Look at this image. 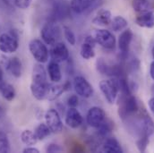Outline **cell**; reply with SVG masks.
Returning <instances> with one entry per match:
<instances>
[{
  "instance_id": "603a6c76",
  "label": "cell",
  "mask_w": 154,
  "mask_h": 153,
  "mask_svg": "<svg viewBox=\"0 0 154 153\" xmlns=\"http://www.w3.org/2000/svg\"><path fill=\"white\" fill-rule=\"evenodd\" d=\"M65 91L63 85L59 84H49L48 90V95H47V99L52 101L56 100L63 92Z\"/></svg>"
},
{
  "instance_id": "1f68e13d",
  "label": "cell",
  "mask_w": 154,
  "mask_h": 153,
  "mask_svg": "<svg viewBox=\"0 0 154 153\" xmlns=\"http://www.w3.org/2000/svg\"><path fill=\"white\" fill-rule=\"evenodd\" d=\"M148 143H149V137H147V136L139 137L138 140L136 141V146H137V149L139 150V151L144 152L146 151Z\"/></svg>"
},
{
  "instance_id": "cb8c5ba5",
  "label": "cell",
  "mask_w": 154,
  "mask_h": 153,
  "mask_svg": "<svg viewBox=\"0 0 154 153\" xmlns=\"http://www.w3.org/2000/svg\"><path fill=\"white\" fill-rule=\"evenodd\" d=\"M113 123L109 120L105 119L103 121V123L98 127L96 128L98 130V136L100 138H105L108 137L109 134L112 132L113 130Z\"/></svg>"
},
{
  "instance_id": "7402d4cb",
  "label": "cell",
  "mask_w": 154,
  "mask_h": 153,
  "mask_svg": "<svg viewBox=\"0 0 154 153\" xmlns=\"http://www.w3.org/2000/svg\"><path fill=\"white\" fill-rule=\"evenodd\" d=\"M0 93L3 98L7 101H12L15 98V90L14 86L8 82L3 81L0 84Z\"/></svg>"
},
{
  "instance_id": "277c9868",
  "label": "cell",
  "mask_w": 154,
  "mask_h": 153,
  "mask_svg": "<svg viewBox=\"0 0 154 153\" xmlns=\"http://www.w3.org/2000/svg\"><path fill=\"white\" fill-rule=\"evenodd\" d=\"M99 86L107 101L109 104H113L116 99L119 90L117 79L114 77V79L111 80H103L100 82Z\"/></svg>"
},
{
  "instance_id": "f1b7e54d",
  "label": "cell",
  "mask_w": 154,
  "mask_h": 153,
  "mask_svg": "<svg viewBox=\"0 0 154 153\" xmlns=\"http://www.w3.org/2000/svg\"><path fill=\"white\" fill-rule=\"evenodd\" d=\"M132 5L134 10L138 13L147 12L151 7V4L148 0H133Z\"/></svg>"
},
{
  "instance_id": "74e56055",
  "label": "cell",
  "mask_w": 154,
  "mask_h": 153,
  "mask_svg": "<svg viewBox=\"0 0 154 153\" xmlns=\"http://www.w3.org/2000/svg\"><path fill=\"white\" fill-rule=\"evenodd\" d=\"M149 107H150V109L152 110V112L154 114V97L149 100Z\"/></svg>"
},
{
  "instance_id": "d590c367",
  "label": "cell",
  "mask_w": 154,
  "mask_h": 153,
  "mask_svg": "<svg viewBox=\"0 0 154 153\" xmlns=\"http://www.w3.org/2000/svg\"><path fill=\"white\" fill-rule=\"evenodd\" d=\"M23 153H39V151L38 149L34 148V147H27L25 148L23 151Z\"/></svg>"
},
{
  "instance_id": "f546056e",
  "label": "cell",
  "mask_w": 154,
  "mask_h": 153,
  "mask_svg": "<svg viewBox=\"0 0 154 153\" xmlns=\"http://www.w3.org/2000/svg\"><path fill=\"white\" fill-rule=\"evenodd\" d=\"M10 151V142L5 133L0 131V153H8Z\"/></svg>"
},
{
  "instance_id": "d6986e66",
  "label": "cell",
  "mask_w": 154,
  "mask_h": 153,
  "mask_svg": "<svg viewBox=\"0 0 154 153\" xmlns=\"http://www.w3.org/2000/svg\"><path fill=\"white\" fill-rule=\"evenodd\" d=\"M102 151L108 153H122L123 149L116 138L109 137V138H107L105 142H103Z\"/></svg>"
},
{
  "instance_id": "8d00e7d4",
  "label": "cell",
  "mask_w": 154,
  "mask_h": 153,
  "mask_svg": "<svg viewBox=\"0 0 154 153\" xmlns=\"http://www.w3.org/2000/svg\"><path fill=\"white\" fill-rule=\"evenodd\" d=\"M150 75L152 77V79L154 81V61L152 62L151 66H150Z\"/></svg>"
},
{
  "instance_id": "d4e9b609",
  "label": "cell",
  "mask_w": 154,
  "mask_h": 153,
  "mask_svg": "<svg viewBox=\"0 0 154 153\" xmlns=\"http://www.w3.org/2000/svg\"><path fill=\"white\" fill-rule=\"evenodd\" d=\"M94 46L87 43V42H83L82 45L81 46V49H80V54L81 57L83 59L89 60L92 57H94L95 56V51H94Z\"/></svg>"
},
{
  "instance_id": "3957f363",
  "label": "cell",
  "mask_w": 154,
  "mask_h": 153,
  "mask_svg": "<svg viewBox=\"0 0 154 153\" xmlns=\"http://www.w3.org/2000/svg\"><path fill=\"white\" fill-rule=\"evenodd\" d=\"M29 50L33 58L38 63L44 64L48 62L49 57V52L45 43L42 42L40 39H32L29 43Z\"/></svg>"
},
{
  "instance_id": "4316f807",
  "label": "cell",
  "mask_w": 154,
  "mask_h": 153,
  "mask_svg": "<svg viewBox=\"0 0 154 153\" xmlns=\"http://www.w3.org/2000/svg\"><path fill=\"white\" fill-rule=\"evenodd\" d=\"M34 133H35V135H36V137H37L38 141H43L48 136L50 135L51 131H50V129L48 128V126L46 124L41 123L35 128Z\"/></svg>"
},
{
  "instance_id": "ac0fdd59",
  "label": "cell",
  "mask_w": 154,
  "mask_h": 153,
  "mask_svg": "<svg viewBox=\"0 0 154 153\" xmlns=\"http://www.w3.org/2000/svg\"><path fill=\"white\" fill-rule=\"evenodd\" d=\"M111 13L110 11L107 10V9H101L100 10L96 16L93 18L92 23L95 25H99V26H107L109 23H111Z\"/></svg>"
},
{
  "instance_id": "e0dca14e",
  "label": "cell",
  "mask_w": 154,
  "mask_h": 153,
  "mask_svg": "<svg viewBox=\"0 0 154 153\" xmlns=\"http://www.w3.org/2000/svg\"><path fill=\"white\" fill-rule=\"evenodd\" d=\"M135 22L140 27L152 29L154 27V13L150 11L142 13L136 17Z\"/></svg>"
},
{
  "instance_id": "4dcf8cb0",
  "label": "cell",
  "mask_w": 154,
  "mask_h": 153,
  "mask_svg": "<svg viewBox=\"0 0 154 153\" xmlns=\"http://www.w3.org/2000/svg\"><path fill=\"white\" fill-rule=\"evenodd\" d=\"M63 32H64V36H65V38L66 39V41L71 46H75L76 43V38H75L74 32L67 26H65L63 28Z\"/></svg>"
},
{
  "instance_id": "e575fe53",
  "label": "cell",
  "mask_w": 154,
  "mask_h": 153,
  "mask_svg": "<svg viewBox=\"0 0 154 153\" xmlns=\"http://www.w3.org/2000/svg\"><path fill=\"white\" fill-rule=\"evenodd\" d=\"M66 103H67V106L69 108H76L79 104V99H78L77 95H71L67 99Z\"/></svg>"
},
{
  "instance_id": "9a60e30c",
  "label": "cell",
  "mask_w": 154,
  "mask_h": 153,
  "mask_svg": "<svg viewBox=\"0 0 154 153\" xmlns=\"http://www.w3.org/2000/svg\"><path fill=\"white\" fill-rule=\"evenodd\" d=\"M95 3L96 0H71L70 7L74 13L80 14L92 7Z\"/></svg>"
},
{
  "instance_id": "60d3db41",
  "label": "cell",
  "mask_w": 154,
  "mask_h": 153,
  "mask_svg": "<svg viewBox=\"0 0 154 153\" xmlns=\"http://www.w3.org/2000/svg\"><path fill=\"white\" fill-rule=\"evenodd\" d=\"M152 57H153V58H154V46H153V47H152Z\"/></svg>"
},
{
  "instance_id": "52a82bcc",
  "label": "cell",
  "mask_w": 154,
  "mask_h": 153,
  "mask_svg": "<svg viewBox=\"0 0 154 153\" xmlns=\"http://www.w3.org/2000/svg\"><path fill=\"white\" fill-rule=\"evenodd\" d=\"M93 38L96 43L107 49H113L116 46L115 36L108 30L100 29L93 32Z\"/></svg>"
},
{
  "instance_id": "5bb4252c",
  "label": "cell",
  "mask_w": 154,
  "mask_h": 153,
  "mask_svg": "<svg viewBox=\"0 0 154 153\" xmlns=\"http://www.w3.org/2000/svg\"><path fill=\"white\" fill-rule=\"evenodd\" d=\"M133 32L130 29L125 30L119 36L118 38V47L122 54H127L129 51L130 44L133 40Z\"/></svg>"
},
{
  "instance_id": "836d02e7",
  "label": "cell",
  "mask_w": 154,
  "mask_h": 153,
  "mask_svg": "<svg viewBox=\"0 0 154 153\" xmlns=\"http://www.w3.org/2000/svg\"><path fill=\"white\" fill-rule=\"evenodd\" d=\"M62 151H63V149L58 144H57V143H50L46 148V151L49 153L61 152Z\"/></svg>"
},
{
  "instance_id": "9c48e42d",
  "label": "cell",
  "mask_w": 154,
  "mask_h": 153,
  "mask_svg": "<svg viewBox=\"0 0 154 153\" xmlns=\"http://www.w3.org/2000/svg\"><path fill=\"white\" fill-rule=\"evenodd\" d=\"M105 119H106V114L104 110L99 107L91 108L86 115V122L88 125L93 128H98Z\"/></svg>"
},
{
  "instance_id": "6da1fadb",
  "label": "cell",
  "mask_w": 154,
  "mask_h": 153,
  "mask_svg": "<svg viewBox=\"0 0 154 153\" xmlns=\"http://www.w3.org/2000/svg\"><path fill=\"white\" fill-rule=\"evenodd\" d=\"M139 110V104L134 96L132 94L121 95L118 103V115L123 121H125L126 119L136 115Z\"/></svg>"
},
{
  "instance_id": "8992f818",
  "label": "cell",
  "mask_w": 154,
  "mask_h": 153,
  "mask_svg": "<svg viewBox=\"0 0 154 153\" xmlns=\"http://www.w3.org/2000/svg\"><path fill=\"white\" fill-rule=\"evenodd\" d=\"M45 122L46 124L50 129L53 133H59L63 130V122L61 116L57 109H50L45 113Z\"/></svg>"
},
{
  "instance_id": "f35d334b",
  "label": "cell",
  "mask_w": 154,
  "mask_h": 153,
  "mask_svg": "<svg viewBox=\"0 0 154 153\" xmlns=\"http://www.w3.org/2000/svg\"><path fill=\"white\" fill-rule=\"evenodd\" d=\"M4 81H3V70H2V68L0 67V84L3 82Z\"/></svg>"
},
{
  "instance_id": "83f0119b",
  "label": "cell",
  "mask_w": 154,
  "mask_h": 153,
  "mask_svg": "<svg viewBox=\"0 0 154 153\" xmlns=\"http://www.w3.org/2000/svg\"><path fill=\"white\" fill-rule=\"evenodd\" d=\"M127 25V21L122 16H116L113 21H111V28L114 32H121L125 30Z\"/></svg>"
},
{
  "instance_id": "4fadbf2b",
  "label": "cell",
  "mask_w": 154,
  "mask_h": 153,
  "mask_svg": "<svg viewBox=\"0 0 154 153\" xmlns=\"http://www.w3.org/2000/svg\"><path fill=\"white\" fill-rule=\"evenodd\" d=\"M49 83L48 82H32L31 83V92L32 96L38 99V100H43L47 99L48 95V90Z\"/></svg>"
},
{
  "instance_id": "44dd1931",
  "label": "cell",
  "mask_w": 154,
  "mask_h": 153,
  "mask_svg": "<svg viewBox=\"0 0 154 153\" xmlns=\"http://www.w3.org/2000/svg\"><path fill=\"white\" fill-rule=\"evenodd\" d=\"M32 82H48L47 81V72L44 68V66L38 63L34 65L32 69Z\"/></svg>"
},
{
  "instance_id": "ab89813d",
  "label": "cell",
  "mask_w": 154,
  "mask_h": 153,
  "mask_svg": "<svg viewBox=\"0 0 154 153\" xmlns=\"http://www.w3.org/2000/svg\"><path fill=\"white\" fill-rule=\"evenodd\" d=\"M4 1H5V3H6L7 5H10V4L13 3V0H4Z\"/></svg>"
},
{
  "instance_id": "7a4b0ae2",
  "label": "cell",
  "mask_w": 154,
  "mask_h": 153,
  "mask_svg": "<svg viewBox=\"0 0 154 153\" xmlns=\"http://www.w3.org/2000/svg\"><path fill=\"white\" fill-rule=\"evenodd\" d=\"M40 36L44 43L53 46L60 39L62 36V31L57 22L50 20L41 28Z\"/></svg>"
},
{
  "instance_id": "b9f144b4",
  "label": "cell",
  "mask_w": 154,
  "mask_h": 153,
  "mask_svg": "<svg viewBox=\"0 0 154 153\" xmlns=\"http://www.w3.org/2000/svg\"><path fill=\"white\" fill-rule=\"evenodd\" d=\"M50 1H54V2H55V1H56V0H50Z\"/></svg>"
},
{
  "instance_id": "5b68a950",
  "label": "cell",
  "mask_w": 154,
  "mask_h": 153,
  "mask_svg": "<svg viewBox=\"0 0 154 153\" xmlns=\"http://www.w3.org/2000/svg\"><path fill=\"white\" fill-rule=\"evenodd\" d=\"M19 47L18 35L15 31L10 33H2L0 35V51L4 54H12L17 50Z\"/></svg>"
},
{
  "instance_id": "ba28073f",
  "label": "cell",
  "mask_w": 154,
  "mask_h": 153,
  "mask_svg": "<svg viewBox=\"0 0 154 153\" xmlns=\"http://www.w3.org/2000/svg\"><path fill=\"white\" fill-rule=\"evenodd\" d=\"M74 89L78 96L89 99L93 95V88L91 84L84 78L81 75H77L74 79Z\"/></svg>"
},
{
  "instance_id": "30bf717a",
  "label": "cell",
  "mask_w": 154,
  "mask_h": 153,
  "mask_svg": "<svg viewBox=\"0 0 154 153\" xmlns=\"http://www.w3.org/2000/svg\"><path fill=\"white\" fill-rule=\"evenodd\" d=\"M49 56L51 57L52 61L62 63L69 59V51L63 42H57L52 46Z\"/></svg>"
},
{
  "instance_id": "7c38bea8",
  "label": "cell",
  "mask_w": 154,
  "mask_h": 153,
  "mask_svg": "<svg viewBox=\"0 0 154 153\" xmlns=\"http://www.w3.org/2000/svg\"><path fill=\"white\" fill-rule=\"evenodd\" d=\"M83 123V117L76 108H69L66 113V124L72 129L79 128Z\"/></svg>"
},
{
  "instance_id": "484cf974",
  "label": "cell",
  "mask_w": 154,
  "mask_h": 153,
  "mask_svg": "<svg viewBox=\"0 0 154 153\" xmlns=\"http://www.w3.org/2000/svg\"><path fill=\"white\" fill-rule=\"evenodd\" d=\"M21 140L25 145H34L37 143L38 140L37 139L35 133L31 130H24L21 133Z\"/></svg>"
},
{
  "instance_id": "2e32d148",
  "label": "cell",
  "mask_w": 154,
  "mask_h": 153,
  "mask_svg": "<svg viewBox=\"0 0 154 153\" xmlns=\"http://www.w3.org/2000/svg\"><path fill=\"white\" fill-rule=\"evenodd\" d=\"M6 69L11 73V75L15 78H19L23 73V65L21 60L17 57L9 58L5 64Z\"/></svg>"
},
{
  "instance_id": "ffe728a7",
  "label": "cell",
  "mask_w": 154,
  "mask_h": 153,
  "mask_svg": "<svg viewBox=\"0 0 154 153\" xmlns=\"http://www.w3.org/2000/svg\"><path fill=\"white\" fill-rule=\"evenodd\" d=\"M48 74L50 81H52L55 83L59 82L62 79V73L61 68L59 66V63L51 60L48 66Z\"/></svg>"
},
{
  "instance_id": "d6a6232c",
  "label": "cell",
  "mask_w": 154,
  "mask_h": 153,
  "mask_svg": "<svg viewBox=\"0 0 154 153\" xmlns=\"http://www.w3.org/2000/svg\"><path fill=\"white\" fill-rule=\"evenodd\" d=\"M32 2V0H14V5L20 9H27Z\"/></svg>"
},
{
  "instance_id": "8fae6325",
  "label": "cell",
  "mask_w": 154,
  "mask_h": 153,
  "mask_svg": "<svg viewBox=\"0 0 154 153\" xmlns=\"http://www.w3.org/2000/svg\"><path fill=\"white\" fill-rule=\"evenodd\" d=\"M71 11L70 4L68 5L66 1H55V5L52 11L51 21H61L67 16H69Z\"/></svg>"
}]
</instances>
